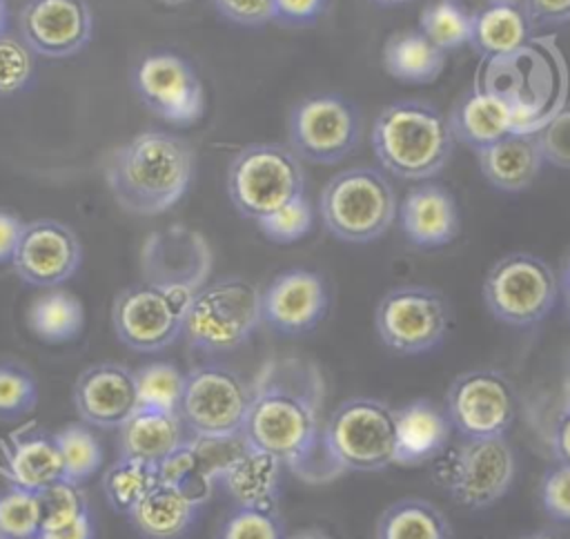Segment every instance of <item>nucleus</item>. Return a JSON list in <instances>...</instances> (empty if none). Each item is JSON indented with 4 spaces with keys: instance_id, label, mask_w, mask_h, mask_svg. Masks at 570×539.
Here are the masks:
<instances>
[{
    "instance_id": "nucleus-1",
    "label": "nucleus",
    "mask_w": 570,
    "mask_h": 539,
    "mask_svg": "<svg viewBox=\"0 0 570 539\" xmlns=\"http://www.w3.org/2000/svg\"><path fill=\"white\" fill-rule=\"evenodd\" d=\"M325 383L318 365L303 356L272 359L252 388L243 441L278 459L307 481H325L332 468L321 425Z\"/></svg>"
},
{
    "instance_id": "nucleus-2",
    "label": "nucleus",
    "mask_w": 570,
    "mask_h": 539,
    "mask_svg": "<svg viewBox=\"0 0 570 539\" xmlns=\"http://www.w3.org/2000/svg\"><path fill=\"white\" fill-rule=\"evenodd\" d=\"M196 171L191 143L167 129H145L118 145L105 163L114 200L134 216H158L187 194Z\"/></svg>"
},
{
    "instance_id": "nucleus-3",
    "label": "nucleus",
    "mask_w": 570,
    "mask_h": 539,
    "mask_svg": "<svg viewBox=\"0 0 570 539\" xmlns=\"http://www.w3.org/2000/svg\"><path fill=\"white\" fill-rule=\"evenodd\" d=\"M370 143L385 174L423 183L448 165L456 140L448 116L436 105L401 98L376 114Z\"/></svg>"
},
{
    "instance_id": "nucleus-4",
    "label": "nucleus",
    "mask_w": 570,
    "mask_h": 539,
    "mask_svg": "<svg viewBox=\"0 0 570 539\" xmlns=\"http://www.w3.org/2000/svg\"><path fill=\"white\" fill-rule=\"evenodd\" d=\"M318 214L334 238L363 245L381 238L392 227L399 200L383 169L358 165L334 174L323 185Z\"/></svg>"
},
{
    "instance_id": "nucleus-5",
    "label": "nucleus",
    "mask_w": 570,
    "mask_h": 539,
    "mask_svg": "<svg viewBox=\"0 0 570 539\" xmlns=\"http://www.w3.org/2000/svg\"><path fill=\"white\" fill-rule=\"evenodd\" d=\"M261 323V290L243 276H225L194 294L183 336L196 352H232L245 345Z\"/></svg>"
},
{
    "instance_id": "nucleus-6",
    "label": "nucleus",
    "mask_w": 570,
    "mask_h": 539,
    "mask_svg": "<svg viewBox=\"0 0 570 539\" xmlns=\"http://www.w3.org/2000/svg\"><path fill=\"white\" fill-rule=\"evenodd\" d=\"M301 194H305V169L289 145L252 143L227 165V196L234 209L254 223Z\"/></svg>"
},
{
    "instance_id": "nucleus-7",
    "label": "nucleus",
    "mask_w": 570,
    "mask_h": 539,
    "mask_svg": "<svg viewBox=\"0 0 570 539\" xmlns=\"http://www.w3.org/2000/svg\"><path fill=\"white\" fill-rule=\"evenodd\" d=\"M323 445L338 472H376L396 457V410L370 396L343 401L327 419Z\"/></svg>"
},
{
    "instance_id": "nucleus-8",
    "label": "nucleus",
    "mask_w": 570,
    "mask_h": 539,
    "mask_svg": "<svg viewBox=\"0 0 570 539\" xmlns=\"http://www.w3.org/2000/svg\"><path fill=\"white\" fill-rule=\"evenodd\" d=\"M198 290L140 281L114 298L111 325L118 341L140 354H154L183 336L189 303Z\"/></svg>"
},
{
    "instance_id": "nucleus-9",
    "label": "nucleus",
    "mask_w": 570,
    "mask_h": 539,
    "mask_svg": "<svg viewBox=\"0 0 570 539\" xmlns=\"http://www.w3.org/2000/svg\"><path fill=\"white\" fill-rule=\"evenodd\" d=\"M517 457L505 437L463 439L432 459V479L465 508L497 503L512 486Z\"/></svg>"
},
{
    "instance_id": "nucleus-10",
    "label": "nucleus",
    "mask_w": 570,
    "mask_h": 539,
    "mask_svg": "<svg viewBox=\"0 0 570 539\" xmlns=\"http://www.w3.org/2000/svg\"><path fill=\"white\" fill-rule=\"evenodd\" d=\"M361 136V111L341 94H309L289 111L287 145L301 160L314 165H336L358 147Z\"/></svg>"
},
{
    "instance_id": "nucleus-11",
    "label": "nucleus",
    "mask_w": 570,
    "mask_h": 539,
    "mask_svg": "<svg viewBox=\"0 0 570 539\" xmlns=\"http://www.w3.org/2000/svg\"><path fill=\"white\" fill-rule=\"evenodd\" d=\"M559 283L552 267L528 252L501 256L485 274L483 301L490 314L512 327L541 323L554 307Z\"/></svg>"
},
{
    "instance_id": "nucleus-12",
    "label": "nucleus",
    "mask_w": 570,
    "mask_h": 539,
    "mask_svg": "<svg viewBox=\"0 0 570 539\" xmlns=\"http://www.w3.org/2000/svg\"><path fill=\"white\" fill-rule=\"evenodd\" d=\"M252 388L220 363H203L185 374L178 414L191 439L243 437Z\"/></svg>"
},
{
    "instance_id": "nucleus-13",
    "label": "nucleus",
    "mask_w": 570,
    "mask_h": 539,
    "mask_svg": "<svg viewBox=\"0 0 570 539\" xmlns=\"http://www.w3.org/2000/svg\"><path fill=\"white\" fill-rule=\"evenodd\" d=\"M131 89L142 107L171 127H191L207 111L205 87L187 58L149 51L131 67Z\"/></svg>"
},
{
    "instance_id": "nucleus-14",
    "label": "nucleus",
    "mask_w": 570,
    "mask_h": 539,
    "mask_svg": "<svg viewBox=\"0 0 570 539\" xmlns=\"http://www.w3.org/2000/svg\"><path fill=\"white\" fill-rule=\"evenodd\" d=\"M374 325L383 345L394 354H423L445 339L450 305L434 287L401 285L379 301Z\"/></svg>"
},
{
    "instance_id": "nucleus-15",
    "label": "nucleus",
    "mask_w": 570,
    "mask_h": 539,
    "mask_svg": "<svg viewBox=\"0 0 570 539\" xmlns=\"http://www.w3.org/2000/svg\"><path fill=\"white\" fill-rule=\"evenodd\" d=\"M445 408L461 439H497L514 423L517 394L505 374L470 370L450 383Z\"/></svg>"
},
{
    "instance_id": "nucleus-16",
    "label": "nucleus",
    "mask_w": 570,
    "mask_h": 539,
    "mask_svg": "<svg viewBox=\"0 0 570 539\" xmlns=\"http://www.w3.org/2000/svg\"><path fill=\"white\" fill-rule=\"evenodd\" d=\"M96 18L89 0H24L18 11V36L42 58H71L87 49Z\"/></svg>"
},
{
    "instance_id": "nucleus-17",
    "label": "nucleus",
    "mask_w": 570,
    "mask_h": 539,
    "mask_svg": "<svg viewBox=\"0 0 570 539\" xmlns=\"http://www.w3.org/2000/svg\"><path fill=\"white\" fill-rule=\"evenodd\" d=\"M82 263L78 234L62 220L36 218L24 223L11 267L31 287H60Z\"/></svg>"
},
{
    "instance_id": "nucleus-18",
    "label": "nucleus",
    "mask_w": 570,
    "mask_h": 539,
    "mask_svg": "<svg viewBox=\"0 0 570 539\" xmlns=\"http://www.w3.org/2000/svg\"><path fill=\"white\" fill-rule=\"evenodd\" d=\"M327 310L330 287L314 270H283L261 290L263 325L283 336L312 332L325 318Z\"/></svg>"
},
{
    "instance_id": "nucleus-19",
    "label": "nucleus",
    "mask_w": 570,
    "mask_h": 539,
    "mask_svg": "<svg viewBox=\"0 0 570 539\" xmlns=\"http://www.w3.org/2000/svg\"><path fill=\"white\" fill-rule=\"evenodd\" d=\"M140 270L145 281L200 290L212 270V249L200 232L171 225L147 236Z\"/></svg>"
},
{
    "instance_id": "nucleus-20",
    "label": "nucleus",
    "mask_w": 570,
    "mask_h": 539,
    "mask_svg": "<svg viewBox=\"0 0 570 539\" xmlns=\"http://www.w3.org/2000/svg\"><path fill=\"white\" fill-rule=\"evenodd\" d=\"M73 405L91 428H120L140 405L136 372L116 361L85 367L73 383Z\"/></svg>"
},
{
    "instance_id": "nucleus-21",
    "label": "nucleus",
    "mask_w": 570,
    "mask_h": 539,
    "mask_svg": "<svg viewBox=\"0 0 570 539\" xmlns=\"http://www.w3.org/2000/svg\"><path fill=\"white\" fill-rule=\"evenodd\" d=\"M454 140L481 151L497 140L525 129V102L499 89H472L448 114Z\"/></svg>"
},
{
    "instance_id": "nucleus-22",
    "label": "nucleus",
    "mask_w": 570,
    "mask_h": 539,
    "mask_svg": "<svg viewBox=\"0 0 570 539\" xmlns=\"http://www.w3.org/2000/svg\"><path fill=\"white\" fill-rule=\"evenodd\" d=\"M399 225L407 243L434 249L452 243L461 229V214L452 192L439 183L414 185L399 203Z\"/></svg>"
},
{
    "instance_id": "nucleus-23",
    "label": "nucleus",
    "mask_w": 570,
    "mask_h": 539,
    "mask_svg": "<svg viewBox=\"0 0 570 539\" xmlns=\"http://www.w3.org/2000/svg\"><path fill=\"white\" fill-rule=\"evenodd\" d=\"M2 468L20 486L45 492L65 481V461L56 432L31 421L0 441Z\"/></svg>"
},
{
    "instance_id": "nucleus-24",
    "label": "nucleus",
    "mask_w": 570,
    "mask_h": 539,
    "mask_svg": "<svg viewBox=\"0 0 570 539\" xmlns=\"http://www.w3.org/2000/svg\"><path fill=\"white\" fill-rule=\"evenodd\" d=\"M532 29L534 24L521 0H488L472 11L468 45L481 58L508 60L525 49Z\"/></svg>"
},
{
    "instance_id": "nucleus-25",
    "label": "nucleus",
    "mask_w": 570,
    "mask_h": 539,
    "mask_svg": "<svg viewBox=\"0 0 570 539\" xmlns=\"http://www.w3.org/2000/svg\"><path fill=\"white\" fill-rule=\"evenodd\" d=\"M483 178L499 192L519 194L528 189L546 165L537 131H514L476 151Z\"/></svg>"
},
{
    "instance_id": "nucleus-26",
    "label": "nucleus",
    "mask_w": 570,
    "mask_h": 539,
    "mask_svg": "<svg viewBox=\"0 0 570 539\" xmlns=\"http://www.w3.org/2000/svg\"><path fill=\"white\" fill-rule=\"evenodd\" d=\"M281 461L247 443L218 470L216 479L234 499V506L276 510L281 488Z\"/></svg>"
},
{
    "instance_id": "nucleus-27",
    "label": "nucleus",
    "mask_w": 570,
    "mask_h": 539,
    "mask_svg": "<svg viewBox=\"0 0 570 539\" xmlns=\"http://www.w3.org/2000/svg\"><path fill=\"white\" fill-rule=\"evenodd\" d=\"M205 499L158 483L127 517L142 539H183L196 526Z\"/></svg>"
},
{
    "instance_id": "nucleus-28",
    "label": "nucleus",
    "mask_w": 570,
    "mask_h": 539,
    "mask_svg": "<svg viewBox=\"0 0 570 539\" xmlns=\"http://www.w3.org/2000/svg\"><path fill=\"white\" fill-rule=\"evenodd\" d=\"M118 430L120 457L149 463L163 461L169 452L191 439L178 412L145 405H138V410Z\"/></svg>"
},
{
    "instance_id": "nucleus-29",
    "label": "nucleus",
    "mask_w": 570,
    "mask_h": 539,
    "mask_svg": "<svg viewBox=\"0 0 570 539\" xmlns=\"http://www.w3.org/2000/svg\"><path fill=\"white\" fill-rule=\"evenodd\" d=\"M450 419L428 399H416L396 410V457L399 465L432 461L448 448Z\"/></svg>"
},
{
    "instance_id": "nucleus-30",
    "label": "nucleus",
    "mask_w": 570,
    "mask_h": 539,
    "mask_svg": "<svg viewBox=\"0 0 570 539\" xmlns=\"http://www.w3.org/2000/svg\"><path fill=\"white\" fill-rule=\"evenodd\" d=\"M445 56L419 29H403L385 40L381 62L385 74L401 82L428 85L443 74Z\"/></svg>"
},
{
    "instance_id": "nucleus-31",
    "label": "nucleus",
    "mask_w": 570,
    "mask_h": 539,
    "mask_svg": "<svg viewBox=\"0 0 570 539\" xmlns=\"http://www.w3.org/2000/svg\"><path fill=\"white\" fill-rule=\"evenodd\" d=\"M27 325L45 343L73 341L85 327V305L62 287L45 290L29 303Z\"/></svg>"
},
{
    "instance_id": "nucleus-32",
    "label": "nucleus",
    "mask_w": 570,
    "mask_h": 539,
    "mask_svg": "<svg viewBox=\"0 0 570 539\" xmlns=\"http://www.w3.org/2000/svg\"><path fill=\"white\" fill-rule=\"evenodd\" d=\"M376 539H452V530L448 517L434 503L405 497L381 512Z\"/></svg>"
},
{
    "instance_id": "nucleus-33",
    "label": "nucleus",
    "mask_w": 570,
    "mask_h": 539,
    "mask_svg": "<svg viewBox=\"0 0 570 539\" xmlns=\"http://www.w3.org/2000/svg\"><path fill=\"white\" fill-rule=\"evenodd\" d=\"M158 483V465L131 457H118L102 474L105 499L120 514H129Z\"/></svg>"
},
{
    "instance_id": "nucleus-34",
    "label": "nucleus",
    "mask_w": 570,
    "mask_h": 539,
    "mask_svg": "<svg viewBox=\"0 0 570 539\" xmlns=\"http://www.w3.org/2000/svg\"><path fill=\"white\" fill-rule=\"evenodd\" d=\"M40 523V492L20 486L0 465V526L4 539H36Z\"/></svg>"
},
{
    "instance_id": "nucleus-35",
    "label": "nucleus",
    "mask_w": 570,
    "mask_h": 539,
    "mask_svg": "<svg viewBox=\"0 0 570 539\" xmlns=\"http://www.w3.org/2000/svg\"><path fill=\"white\" fill-rule=\"evenodd\" d=\"M56 439L62 452L67 481L82 486L102 468V443L85 421L67 423L56 432Z\"/></svg>"
},
{
    "instance_id": "nucleus-36",
    "label": "nucleus",
    "mask_w": 570,
    "mask_h": 539,
    "mask_svg": "<svg viewBox=\"0 0 570 539\" xmlns=\"http://www.w3.org/2000/svg\"><path fill=\"white\" fill-rule=\"evenodd\" d=\"M470 27L472 11L459 0H436L428 4L419 18V31L445 53L470 42Z\"/></svg>"
},
{
    "instance_id": "nucleus-37",
    "label": "nucleus",
    "mask_w": 570,
    "mask_h": 539,
    "mask_svg": "<svg viewBox=\"0 0 570 539\" xmlns=\"http://www.w3.org/2000/svg\"><path fill=\"white\" fill-rule=\"evenodd\" d=\"M136 385L140 405L178 412L185 374L169 361H154L136 370Z\"/></svg>"
},
{
    "instance_id": "nucleus-38",
    "label": "nucleus",
    "mask_w": 570,
    "mask_h": 539,
    "mask_svg": "<svg viewBox=\"0 0 570 539\" xmlns=\"http://www.w3.org/2000/svg\"><path fill=\"white\" fill-rule=\"evenodd\" d=\"M38 379L18 361H0V421L13 423L38 405Z\"/></svg>"
},
{
    "instance_id": "nucleus-39",
    "label": "nucleus",
    "mask_w": 570,
    "mask_h": 539,
    "mask_svg": "<svg viewBox=\"0 0 570 539\" xmlns=\"http://www.w3.org/2000/svg\"><path fill=\"white\" fill-rule=\"evenodd\" d=\"M314 207L307 198V194L296 196L287 205L278 207L276 212L263 216L256 220L261 234L278 245H289L301 238H305L314 227Z\"/></svg>"
},
{
    "instance_id": "nucleus-40",
    "label": "nucleus",
    "mask_w": 570,
    "mask_h": 539,
    "mask_svg": "<svg viewBox=\"0 0 570 539\" xmlns=\"http://www.w3.org/2000/svg\"><path fill=\"white\" fill-rule=\"evenodd\" d=\"M214 539H285L276 510L234 506L218 523Z\"/></svg>"
},
{
    "instance_id": "nucleus-41",
    "label": "nucleus",
    "mask_w": 570,
    "mask_h": 539,
    "mask_svg": "<svg viewBox=\"0 0 570 539\" xmlns=\"http://www.w3.org/2000/svg\"><path fill=\"white\" fill-rule=\"evenodd\" d=\"M33 51L20 36L11 31L0 33V98L16 96L31 87L36 62Z\"/></svg>"
},
{
    "instance_id": "nucleus-42",
    "label": "nucleus",
    "mask_w": 570,
    "mask_h": 539,
    "mask_svg": "<svg viewBox=\"0 0 570 539\" xmlns=\"http://www.w3.org/2000/svg\"><path fill=\"white\" fill-rule=\"evenodd\" d=\"M40 503H42L40 530H53V528L67 526L91 510L82 486L71 483L67 479L40 492Z\"/></svg>"
},
{
    "instance_id": "nucleus-43",
    "label": "nucleus",
    "mask_w": 570,
    "mask_h": 539,
    "mask_svg": "<svg viewBox=\"0 0 570 539\" xmlns=\"http://www.w3.org/2000/svg\"><path fill=\"white\" fill-rule=\"evenodd\" d=\"M543 160L559 169H570V105L561 107L537 129Z\"/></svg>"
},
{
    "instance_id": "nucleus-44",
    "label": "nucleus",
    "mask_w": 570,
    "mask_h": 539,
    "mask_svg": "<svg viewBox=\"0 0 570 539\" xmlns=\"http://www.w3.org/2000/svg\"><path fill=\"white\" fill-rule=\"evenodd\" d=\"M216 13L238 27H263L274 22V0H212Z\"/></svg>"
},
{
    "instance_id": "nucleus-45",
    "label": "nucleus",
    "mask_w": 570,
    "mask_h": 539,
    "mask_svg": "<svg viewBox=\"0 0 570 539\" xmlns=\"http://www.w3.org/2000/svg\"><path fill=\"white\" fill-rule=\"evenodd\" d=\"M330 0H274V22L289 29L316 24L327 11Z\"/></svg>"
},
{
    "instance_id": "nucleus-46",
    "label": "nucleus",
    "mask_w": 570,
    "mask_h": 539,
    "mask_svg": "<svg viewBox=\"0 0 570 539\" xmlns=\"http://www.w3.org/2000/svg\"><path fill=\"white\" fill-rule=\"evenodd\" d=\"M534 27H559L570 22V0H521Z\"/></svg>"
},
{
    "instance_id": "nucleus-47",
    "label": "nucleus",
    "mask_w": 570,
    "mask_h": 539,
    "mask_svg": "<svg viewBox=\"0 0 570 539\" xmlns=\"http://www.w3.org/2000/svg\"><path fill=\"white\" fill-rule=\"evenodd\" d=\"M22 229H24V220L18 214L9 209H0V265H7L13 261Z\"/></svg>"
},
{
    "instance_id": "nucleus-48",
    "label": "nucleus",
    "mask_w": 570,
    "mask_h": 539,
    "mask_svg": "<svg viewBox=\"0 0 570 539\" xmlns=\"http://www.w3.org/2000/svg\"><path fill=\"white\" fill-rule=\"evenodd\" d=\"M36 539H98L94 512L89 510L67 526H60L53 530H40Z\"/></svg>"
},
{
    "instance_id": "nucleus-49",
    "label": "nucleus",
    "mask_w": 570,
    "mask_h": 539,
    "mask_svg": "<svg viewBox=\"0 0 570 539\" xmlns=\"http://www.w3.org/2000/svg\"><path fill=\"white\" fill-rule=\"evenodd\" d=\"M552 452L559 463L570 465V403L559 412L552 428Z\"/></svg>"
},
{
    "instance_id": "nucleus-50",
    "label": "nucleus",
    "mask_w": 570,
    "mask_h": 539,
    "mask_svg": "<svg viewBox=\"0 0 570 539\" xmlns=\"http://www.w3.org/2000/svg\"><path fill=\"white\" fill-rule=\"evenodd\" d=\"M285 539H332V537L318 528H305L294 535H285Z\"/></svg>"
},
{
    "instance_id": "nucleus-51",
    "label": "nucleus",
    "mask_w": 570,
    "mask_h": 539,
    "mask_svg": "<svg viewBox=\"0 0 570 539\" xmlns=\"http://www.w3.org/2000/svg\"><path fill=\"white\" fill-rule=\"evenodd\" d=\"M561 292H563V303H566V310L570 316V261L566 263L563 274H561Z\"/></svg>"
},
{
    "instance_id": "nucleus-52",
    "label": "nucleus",
    "mask_w": 570,
    "mask_h": 539,
    "mask_svg": "<svg viewBox=\"0 0 570 539\" xmlns=\"http://www.w3.org/2000/svg\"><path fill=\"white\" fill-rule=\"evenodd\" d=\"M9 31V0H0V33Z\"/></svg>"
},
{
    "instance_id": "nucleus-53",
    "label": "nucleus",
    "mask_w": 570,
    "mask_h": 539,
    "mask_svg": "<svg viewBox=\"0 0 570 539\" xmlns=\"http://www.w3.org/2000/svg\"><path fill=\"white\" fill-rule=\"evenodd\" d=\"M521 539H561V537L554 535V532H548V530H539V532H530V535H525Z\"/></svg>"
},
{
    "instance_id": "nucleus-54",
    "label": "nucleus",
    "mask_w": 570,
    "mask_h": 539,
    "mask_svg": "<svg viewBox=\"0 0 570 539\" xmlns=\"http://www.w3.org/2000/svg\"><path fill=\"white\" fill-rule=\"evenodd\" d=\"M381 7H399V4H405V2H412V0H372Z\"/></svg>"
},
{
    "instance_id": "nucleus-55",
    "label": "nucleus",
    "mask_w": 570,
    "mask_h": 539,
    "mask_svg": "<svg viewBox=\"0 0 570 539\" xmlns=\"http://www.w3.org/2000/svg\"><path fill=\"white\" fill-rule=\"evenodd\" d=\"M160 2H165V4H183L187 0H160Z\"/></svg>"
},
{
    "instance_id": "nucleus-56",
    "label": "nucleus",
    "mask_w": 570,
    "mask_h": 539,
    "mask_svg": "<svg viewBox=\"0 0 570 539\" xmlns=\"http://www.w3.org/2000/svg\"><path fill=\"white\" fill-rule=\"evenodd\" d=\"M0 539H4V535H2V526H0Z\"/></svg>"
}]
</instances>
